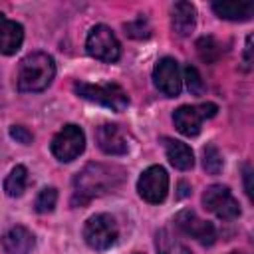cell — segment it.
<instances>
[{
  "mask_svg": "<svg viewBox=\"0 0 254 254\" xmlns=\"http://www.w3.org/2000/svg\"><path fill=\"white\" fill-rule=\"evenodd\" d=\"M123 183V171L119 167L101 165V163H89L85 165L73 179V206H83L91 198L101 196L113 189H117Z\"/></svg>",
  "mask_w": 254,
  "mask_h": 254,
  "instance_id": "6da1fadb",
  "label": "cell"
},
{
  "mask_svg": "<svg viewBox=\"0 0 254 254\" xmlns=\"http://www.w3.org/2000/svg\"><path fill=\"white\" fill-rule=\"evenodd\" d=\"M54 75H56V64L52 56L44 52H34L20 62L18 75H16L18 91L22 93L44 91L54 81Z\"/></svg>",
  "mask_w": 254,
  "mask_h": 254,
  "instance_id": "7a4b0ae2",
  "label": "cell"
},
{
  "mask_svg": "<svg viewBox=\"0 0 254 254\" xmlns=\"http://www.w3.org/2000/svg\"><path fill=\"white\" fill-rule=\"evenodd\" d=\"M73 91L87 101L99 103L103 107H109L113 111H123L129 105V97L125 89L117 83H87V81H75Z\"/></svg>",
  "mask_w": 254,
  "mask_h": 254,
  "instance_id": "3957f363",
  "label": "cell"
},
{
  "mask_svg": "<svg viewBox=\"0 0 254 254\" xmlns=\"http://www.w3.org/2000/svg\"><path fill=\"white\" fill-rule=\"evenodd\" d=\"M85 50H87V54L91 58H95L99 62H105V64H113L121 56L119 40L115 38L111 28H107L103 24L93 26L89 30L87 40H85Z\"/></svg>",
  "mask_w": 254,
  "mask_h": 254,
  "instance_id": "277c9868",
  "label": "cell"
},
{
  "mask_svg": "<svg viewBox=\"0 0 254 254\" xmlns=\"http://www.w3.org/2000/svg\"><path fill=\"white\" fill-rule=\"evenodd\" d=\"M117 222L109 214H95L83 226L85 244L93 250H107L117 240Z\"/></svg>",
  "mask_w": 254,
  "mask_h": 254,
  "instance_id": "5b68a950",
  "label": "cell"
},
{
  "mask_svg": "<svg viewBox=\"0 0 254 254\" xmlns=\"http://www.w3.org/2000/svg\"><path fill=\"white\" fill-rule=\"evenodd\" d=\"M83 149H85V135L73 123L64 125L52 139V153L62 163H69L77 159L83 153Z\"/></svg>",
  "mask_w": 254,
  "mask_h": 254,
  "instance_id": "8992f818",
  "label": "cell"
},
{
  "mask_svg": "<svg viewBox=\"0 0 254 254\" xmlns=\"http://www.w3.org/2000/svg\"><path fill=\"white\" fill-rule=\"evenodd\" d=\"M218 107L214 103H202V105H181L173 113V123L179 133L187 137H196L200 133L202 119L214 117Z\"/></svg>",
  "mask_w": 254,
  "mask_h": 254,
  "instance_id": "52a82bcc",
  "label": "cell"
},
{
  "mask_svg": "<svg viewBox=\"0 0 254 254\" xmlns=\"http://www.w3.org/2000/svg\"><path fill=\"white\" fill-rule=\"evenodd\" d=\"M137 190L141 198H145L151 204H159L165 200L169 192V175L161 165H153L145 169L137 181Z\"/></svg>",
  "mask_w": 254,
  "mask_h": 254,
  "instance_id": "ba28073f",
  "label": "cell"
},
{
  "mask_svg": "<svg viewBox=\"0 0 254 254\" xmlns=\"http://www.w3.org/2000/svg\"><path fill=\"white\" fill-rule=\"evenodd\" d=\"M202 204L222 220H232L240 214L238 200L232 196L228 187L222 185H210L202 194Z\"/></svg>",
  "mask_w": 254,
  "mask_h": 254,
  "instance_id": "9c48e42d",
  "label": "cell"
},
{
  "mask_svg": "<svg viewBox=\"0 0 254 254\" xmlns=\"http://www.w3.org/2000/svg\"><path fill=\"white\" fill-rule=\"evenodd\" d=\"M173 222H175V226H177L183 234L194 238L196 242H200V244H204V246H210V244H214V240H216V228H214L210 222L202 220V218H200L194 210H190V208H185V210L177 212V216H175Z\"/></svg>",
  "mask_w": 254,
  "mask_h": 254,
  "instance_id": "30bf717a",
  "label": "cell"
},
{
  "mask_svg": "<svg viewBox=\"0 0 254 254\" xmlns=\"http://www.w3.org/2000/svg\"><path fill=\"white\" fill-rule=\"evenodd\" d=\"M153 81H155V87L163 95L177 97L181 93V71H179L177 60H173V58L159 60L153 69Z\"/></svg>",
  "mask_w": 254,
  "mask_h": 254,
  "instance_id": "8fae6325",
  "label": "cell"
},
{
  "mask_svg": "<svg viewBox=\"0 0 254 254\" xmlns=\"http://www.w3.org/2000/svg\"><path fill=\"white\" fill-rule=\"evenodd\" d=\"M95 141H97V147L107 155H125L129 151L127 137H125L123 129L115 123L99 125L95 131Z\"/></svg>",
  "mask_w": 254,
  "mask_h": 254,
  "instance_id": "7c38bea8",
  "label": "cell"
},
{
  "mask_svg": "<svg viewBox=\"0 0 254 254\" xmlns=\"http://www.w3.org/2000/svg\"><path fill=\"white\" fill-rule=\"evenodd\" d=\"M0 242H2V248L6 254H30L36 244V238L28 228L14 226L2 236Z\"/></svg>",
  "mask_w": 254,
  "mask_h": 254,
  "instance_id": "4fadbf2b",
  "label": "cell"
},
{
  "mask_svg": "<svg viewBox=\"0 0 254 254\" xmlns=\"http://www.w3.org/2000/svg\"><path fill=\"white\" fill-rule=\"evenodd\" d=\"M22 42H24V28L18 22L8 20L4 14H0V54L4 56L16 54Z\"/></svg>",
  "mask_w": 254,
  "mask_h": 254,
  "instance_id": "5bb4252c",
  "label": "cell"
},
{
  "mask_svg": "<svg viewBox=\"0 0 254 254\" xmlns=\"http://www.w3.org/2000/svg\"><path fill=\"white\" fill-rule=\"evenodd\" d=\"M194 24H196V10L190 2H177L173 6V12H171V26H173V32L181 38L189 36L192 30H194Z\"/></svg>",
  "mask_w": 254,
  "mask_h": 254,
  "instance_id": "9a60e30c",
  "label": "cell"
},
{
  "mask_svg": "<svg viewBox=\"0 0 254 254\" xmlns=\"http://www.w3.org/2000/svg\"><path fill=\"white\" fill-rule=\"evenodd\" d=\"M163 145H165V151H167V159L169 163L179 169V171H189L192 169L194 165V155L190 151V147L183 141H177V139H169V137H163L161 139Z\"/></svg>",
  "mask_w": 254,
  "mask_h": 254,
  "instance_id": "2e32d148",
  "label": "cell"
},
{
  "mask_svg": "<svg viewBox=\"0 0 254 254\" xmlns=\"http://www.w3.org/2000/svg\"><path fill=\"white\" fill-rule=\"evenodd\" d=\"M212 10L218 18L244 22V20H250V16L254 14V4L252 2H214Z\"/></svg>",
  "mask_w": 254,
  "mask_h": 254,
  "instance_id": "e0dca14e",
  "label": "cell"
},
{
  "mask_svg": "<svg viewBox=\"0 0 254 254\" xmlns=\"http://www.w3.org/2000/svg\"><path fill=\"white\" fill-rule=\"evenodd\" d=\"M26 185H28V171H26V167L16 165L4 181V190L10 196H20L26 190Z\"/></svg>",
  "mask_w": 254,
  "mask_h": 254,
  "instance_id": "ac0fdd59",
  "label": "cell"
},
{
  "mask_svg": "<svg viewBox=\"0 0 254 254\" xmlns=\"http://www.w3.org/2000/svg\"><path fill=\"white\" fill-rule=\"evenodd\" d=\"M155 246L159 254H190V250L179 242L169 230H159L157 238H155Z\"/></svg>",
  "mask_w": 254,
  "mask_h": 254,
  "instance_id": "d6986e66",
  "label": "cell"
},
{
  "mask_svg": "<svg viewBox=\"0 0 254 254\" xmlns=\"http://www.w3.org/2000/svg\"><path fill=\"white\" fill-rule=\"evenodd\" d=\"M194 48H196L198 58H200L204 64H214V62H218V58L222 56V48H220V44H218L212 36H202V38H198Z\"/></svg>",
  "mask_w": 254,
  "mask_h": 254,
  "instance_id": "ffe728a7",
  "label": "cell"
},
{
  "mask_svg": "<svg viewBox=\"0 0 254 254\" xmlns=\"http://www.w3.org/2000/svg\"><path fill=\"white\" fill-rule=\"evenodd\" d=\"M202 167L208 175H218L222 171V155L214 145H206L202 149Z\"/></svg>",
  "mask_w": 254,
  "mask_h": 254,
  "instance_id": "44dd1931",
  "label": "cell"
},
{
  "mask_svg": "<svg viewBox=\"0 0 254 254\" xmlns=\"http://www.w3.org/2000/svg\"><path fill=\"white\" fill-rule=\"evenodd\" d=\"M56 202H58V190L54 187H48V189H42L40 190V194L36 196L34 206H36L38 212L44 214V212H52L54 206H56Z\"/></svg>",
  "mask_w": 254,
  "mask_h": 254,
  "instance_id": "7402d4cb",
  "label": "cell"
},
{
  "mask_svg": "<svg viewBox=\"0 0 254 254\" xmlns=\"http://www.w3.org/2000/svg\"><path fill=\"white\" fill-rule=\"evenodd\" d=\"M125 32H127V36H131V38L145 40V38H149V36H151V26H149L147 18L139 16L137 20H133V22H127V24H125Z\"/></svg>",
  "mask_w": 254,
  "mask_h": 254,
  "instance_id": "603a6c76",
  "label": "cell"
},
{
  "mask_svg": "<svg viewBox=\"0 0 254 254\" xmlns=\"http://www.w3.org/2000/svg\"><path fill=\"white\" fill-rule=\"evenodd\" d=\"M185 79H187V87H189V91L192 95H202L204 93V81H202V77H200L196 67L187 65L185 67Z\"/></svg>",
  "mask_w": 254,
  "mask_h": 254,
  "instance_id": "cb8c5ba5",
  "label": "cell"
},
{
  "mask_svg": "<svg viewBox=\"0 0 254 254\" xmlns=\"http://www.w3.org/2000/svg\"><path fill=\"white\" fill-rule=\"evenodd\" d=\"M10 137L16 139V141L22 143V145H30V143L34 141V135H32L26 127H22V125H12V127H10Z\"/></svg>",
  "mask_w": 254,
  "mask_h": 254,
  "instance_id": "d4e9b609",
  "label": "cell"
},
{
  "mask_svg": "<svg viewBox=\"0 0 254 254\" xmlns=\"http://www.w3.org/2000/svg\"><path fill=\"white\" fill-rule=\"evenodd\" d=\"M252 67V36L246 38V48H244V69Z\"/></svg>",
  "mask_w": 254,
  "mask_h": 254,
  "instance_id": "484cf974",
  "label": "cell"
},
{
  "mask_svg": "<svg viewBox=\"0 0 254 254\" xmlns=\"http://www.w3.org/2000/svg\"><path fill=\"white\" fill-rule=\"evenodd\" d=\"M244 179H246V194L250 196L252 194V189H250V169L246 167V171H244Z\"/></svg>",
  "mask_w": 254,
  "mask_h": 254,
  "instance_id": "4316f807",
  "label": "cell"
},
{
  "mask_svg": "<svg viewBox=\"0 0 254 254\" xmlns=\"http://www.w3.org/2000/svg\"><path fill=\"white\" fill-rule=\"evenodd\" d=\"M189 194V190H187V185L185 183H181V192H179V196H187Z\"/></svg>",
  "mask_w": 254,
  "mask_h": 254,
  "instance_id": "83f0119b",
  "label": "cell"
},
{
  "mask_svg": "<svg viewBox=\"0 0 254 254\" xmlns=\"http://www.w3.org/2000/svg\"><path fill=\"white\" fill-rule=\"evenodd\" d=\"M230 254H240V252H230Z\"/></svg>",
  "mask_w": 254,
  "mask_h": 254,
  "instance_id": "f1b7e54d",
  "label": "cell"
}]
</instances>
